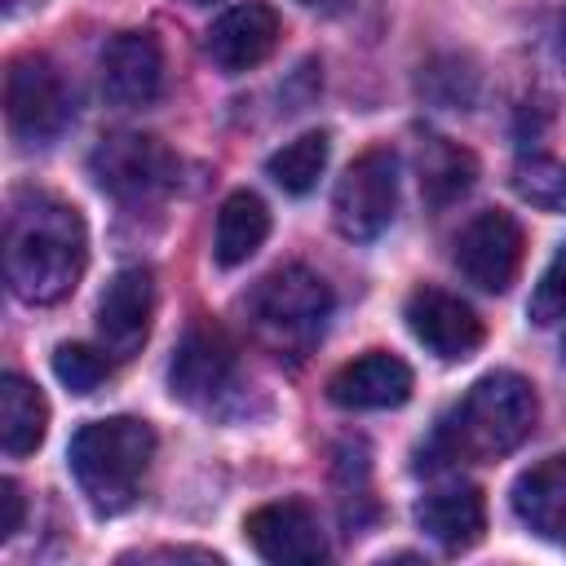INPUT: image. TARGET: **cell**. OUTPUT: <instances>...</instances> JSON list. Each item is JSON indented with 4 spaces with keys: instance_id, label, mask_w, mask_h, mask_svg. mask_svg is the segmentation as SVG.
<instances>
[{
    "instance_id": "4316f807",
    "label": "cell",
    "mask_w": 566,
    "mask_h": 566,
    "mask_svg": "<svg viewBox=\"0 0 566 566\" xmlns=\"http://www.w3.org/2000/svg\"><path fill=\"white\" fill-rule=\"evenodd\" d=\"M557 49H562V57H566V9H562V18H557Z\"/></svg>"
},
{
    "instance_id": "7402d4cb",
    "label": "cell",
    "mask_w": 566,
    "mask_h": 566,
    "mask_svg": "<svg viewBox=\"0 0 566 566\" xmlns=\"http://www.w3.org/2000/svg\"><path fill=\"white\" fill-rule=\"evenodd\" d=\"M513 190L522 203L566 217V164H557L548 155H531L513 168Z\"/></svg>"
},
{
    "instance_id": "2e32d148",
    "label": "cell",
    "mask_w": 566,
    "mask_h": 566,
    "mask_svg": "<svg viewBox=\"0 0 566 566\" xmlns=\"http://www.w3.org/2000/svg\"><path fill=\"white\" fill-rule=\"evenodd\" d=\"M416 526L447 553H464L486 531V500L469 482H447L416 504Z\"/></svg>"
},
{
    "instance_id": "3957f363",
    "label": "cell",
    "mask_w": 566,
    "mask_h": 566,
    "mask_svg": "<svg viewBox=\"0 0 566 566\" xmlns=\"http://www.w3.org/2000/svg\"><path fill=\"white\" fill-rule=\"evenodd\" d=\"M66 460L97 513H124L155 460V429L137 416L88 420L75 429Z\"/></svg>"
},
{
    "instance_id": "484cf974",
    "label": "cell",
    "mask_w": 566,
    "mask_h": 566,
    "mask_svg": "<svg viewBox=\"0 0 566 566\" xmlns=\"http://www.w3.org/2000/svg\"><path fill=\"white\" fill-rule=\"evenodd\" d=\"M296 4H305V9H314V13H345V9H354L358 0H296Z\"/></svg>"
},
{
    "instance_id": "52a82bcc",
    "label": "cell",
    "mask_w": 566,
    "mask_h": 566,
    "mask_svg": "<svg viewBox=\"0 0 566 566\" xmlns=\"http://www.w3.org/2000/svg\"><path fill=\"white\" fill-rule=\"evenodd\" d=\"M398 208V155L389 146L363 150L332 190V221L345 239L367 243L385 234Z\"/></svg>"
},
{
    "instance_id": "4fadbf2b",
    "label": "cell",
    "mask_w": 566,
    "mask_h": 566,
    "mask_svg": "<svg viewBox=\"0 0 566 566\" xmlns=\"http://www.w3.org/2000/svg\"><path fill=\"white\" fill-rule=\"evenodd\" d=\"M164 93V49L150 31H119L102 49V97L111 106H150Z\"/></svg>"
},
{
    "instance_id": "8992f818",
    "label": "cell",
    "mask_w": 566,
    "mask_h": 566,
    "mask_svg": "<svg viewBox=\"0 0 566 566\" xmlns=\"http://www.w3.org/2000/svg\"><path fill=\"white\" fill-rule=\"evenodd\" d=\"M4 119L27 146L53 142L71 124V88L44 53H22L4 71Z\"/></svg>"
},
{
    "instance_id": "f1b7e54d",
    "label": "cell",
    "mask_w": 566,
    "mask_h": 566,
    "mask_svg": "<svg viewBox=\"0 0 566 566\" xmlns=\"http://www.w3.org/2000/svg\"><path fill=\"white\" fill-rule=\"evenodd\" d=\"M562 349H566V340H562Z\"/></svg>"
},
{
    "instance_id": "d6986e66",
    "label": "cell",
    "mask_w": 566,
    "mask_h": 566,
    "mask_svg": "<svg viewBox=\"0 0 566 566\" xmlns=\"http://www.w3.org/2000/svg\"><path fill=\"white\" fill-rule=\"evenodd\" d=\"M49 433V402L44 394L18 376L4 371L0 376V447L4 455H31Z\"/></svg>"
},
{
    "instance_id": "9c48e42d",
    "label": "cell",
    "mask_w": 566,
    "mask_h": 566,
    "mask_svg": "<svg viewBox=\"0 0 566 566\" xmlns=\"http://www.w3.org/2000/svg\"><path fill=\"white\" fill-rule=\"evenodd\" d=\"M234 371H239L234 340L217 323H190L168 363V389L190 407H208L234 385Z\"/></svg>"
},
{
    "instance_id": "277c9868",
    "label": "cell",
    "mask_w": 566,
    "mask_h": 566,
    "mask_svg": "<svg viewBox=\"0 0 566 566\" xmlns=\"http://www.w3.org/2000/svg\"><path fill=\"white\" fill-rule=\"evenodd\" d=\"M248 318L270 349L305 354L332 318V287L305 265H279L248 292Z\"/></svg>"
},
{
    "instance_id": "cb8c5ba5",
    "label": "cell",
    "mask_w": 566,
    "mask_h": 566,
    "mask_svg": "<svg viewBox=\"0 0 566 566\" xmlns=\"http://www.w3.org/2000/svg\"><path fill=\"white\" fill-rule=\"evenodd\" d=\"M531 323L539 327H553V323H566V243L557 248V256L548 261V270L539 274L535 292H531V305H526Z\"/></svg>"
},
{
    "instance_id": "d4e9b609",
    "label": "cell",
    "mask_w": 566,
    "mask_h": 566,
    "mask_svg": "<svg viewBox=\"0 0 566 566\" xmlns=\"http://www.w3.org/2000/svg\"><path fill=\"white\" fill-rule=\"evenodd\" d=\"M22 517H27V500H22V486L13 478L0 482V539H13L22 531Z\"/></svg>"
},
{
    "instance_id": "7c38bea8",
    "label": "cell",
    "mask_w": 566,
    "mask_h": 566,
    "mask_svg": "<svg viewBox=\"0 0 566 566\" xmlns=\"http://www.w3.org/2000/svg\"><path fill=\"white\" fill-rule=\"evenodd\" d=\"M150 318H155V274L146 265L119 270L97 301L102 349L115 358H133L150 336Z\"/></svg>"
},
{
    "instance_id": "83f0119b",
    "label": "cell",
    "mask_w": 566,
    "mask_h": 566,
    "mask_svg": "<svg viewBox=\"0 0 566 566\" xmlns=\"http://www.w3.org/2000/svg\"><path fill=\"white\" fill-rule=\"evenodd\" d=\"M190 4H212V0H190Z\"/></svg>"
},
{
    "instance_id": "ac0fdd59",
    "label": "cell",
    "mask_w": 566,
    "mask_h": 566,
    "mask_svg": "<svg viewBox=\"0 0 566 566\" xmlns=\"http://www.w3.org/2000/svg\"><path fill=\"white\" fill-rule=\"evenodd\" d=\"M270 234V208L261 195L252 190H234L226 195V203L217 208V230H212V256L217 265L234 270L248 256H256V248Z\"/></svg>"
},
{
    "instance_id": "9a60e30c",
    "label": "cell",
    "mask_w": 566,
    "mask_h": 566,
    "mask_svg": "<svg viewBox=\"0 0 566 566\" xmlns=\"http://www.w3.org/2000/svg\"><path fill=\"white\" fill-rule=\"evenodd\" d=\"M327 398L345 411H389L411 398V367L398 354L371 349L354 363H345L327 380Z\"/></svg>"
},
{
    "instance_id": "ba28073f",
    "label": "cell",
    "mask_w": 566,
    "mask_h": 566,
    "mask_svg": "<svg viewBox=\"0 0 566 566\" xmlns=\"http://www.w3.org/2000/svg\"><path fill=\"white\" fill-rule=\"evenodd\" d=\"M522 226L500 212V208H486L478 212L460 234H455V265L460 274L482 287V292H509L517 270H522Z\"/></svg>"
},
{
    "instance_id": "7a4b0ae2",
    "label": "cell",
    "mask_w": 566,
    "mask_h": 566,
    "mask_svg": "<svg viewBox=\"0 0 566 566\" xmlns=\"http://www.w3.org/2000/svg\"><path fill=\"white\" fill-rule=\"evenodd\" d=\"M539 420L535 385L517 371H486L469 394L438 420L429 438L433 464L442 460H495L517 451Z\"/></svg>"
},
{
    "instance_id": "e0dca14e",
    "label": "cell",
    "mask_w": 566,
    "mask_h": 566,
    "mask_svg": "<svg viewBox=\"0 0 566 566\" xmlns=\"http://www.w3.org/2000/svg\"><path fill=\"white\" fill-rule=\"evenodd\" d=\"M513 513L539 539L566 548V455H548L513 482Z\"/></svg>"
},
{
    "instance_id": "6da1fadb",
    "label": "cell",
    "mask_w": 566,
    "mask_h": 566,
    "mask_svg": "<svg viewBox=\"0 0 566 566\" xmlns=\"http://www.w3.org/2000/svg\"><path fill=\"white\" fill-rule=\"evenodd\" d=\"M88 261L84 217L53 195H18L4 217V279L18 301L53 305L62 301Z\"/></svg>"
},
{
    "instance_id": "30bf717a",
    "label": "cell",
    "mask_w": 566,
    "mask_h": 566,
    "mask_svg": "<svg viewBox=\"0 0 566 566\" xmlns=\"http://www.w3.org/2000/svg\"><path fill=\"white\" fill-rule=\"evenodd\" d=\"M243 535L256 557L279 566H314L327 557V535L305 500H274L243 517Z\"/></svg>"
},
{
    "instance_id": "5bb4252c",
    "label": "cell",
    "mask_w": 566,
    "mask_h": 566,
    "mask_svg": "<svg viewBox=\"0 0 566 566\" xmlns=\"http://www.w3.org/2000/svg\"><path fill=\"white\" fill-rule=\"evenodd\" d=\"M279 35H283L279 13H274L265 0H248V4L226 9V13L208 27L203 49H208V57H212L217 71L243 75V71L261 66V62L274 53Z\"/></svg>"
},
{
    "instance_id": "5b68a950",
    "label": "cell",
    "mask_w": 566,
    "mask_h": 566,
    "mask_svg": "<svg viewBox=\"0 0 566 566\" xmlns=\"http://www.w3.org/2000/svg\"><path fill=\"white\" fill-rule=\"evenodd\" d=\"M88 172L106 195H115L124 203H150L177 186L181 164L150 133H111L93 146Z\"/></svg>"
},
{
    "instance_id": "ffe728a7",
    "label": "cell",
    "mask_w": 566,
    "mask_h": 566,
    "mask_svg": "<svg viewBox=\"0 0 566 566\" xmlns=\"http://www.w3.org/2000/svg\"><path fill=\"white\" fill-rule=\"evenodd\" d=\"M473 177H478V159L464 146L447 142V137H424L420 142V195L433 208L460 199L473 186Z\"/></svg>"
},
{
    "instance_id": "603a6c76",
    "label": "cell",
    "mask_w": 566,
    "mask_h": 566,
    "mask_svg": "<svg viewBox=\"0 0 566 566\" xmlns=\"http://www.w3.org/2000/svg\"><path fill=\"white\" fill-rule=\"evenodd\" d=\"M53 376L71 394H93L111 376V358L102 349H93V345H57L53 349Z\"/></svg>"
},
{
    "instance_id": "8fae6325",
    "label": "cell",
    "mask_w": 566,
    "mask_h": 566,
    "mask_svg": "<svg viewBox=\"0 0 566 566\" xmlns=\"http://www.w3.org/2000/svg\"><path fill=\"white\" fill-rule=\"evenodd\" d=\"M407 327L442 363H460V358L478 354V345L486 340L478 310L442 287H416L407 296Z\"/></svg>"
},
{
    "instance_id": "44dd1931",
    "label": "cell",
    "mask_w": 566,
    "mask_h": 566,
    "mask_svg": "<svg viewBox=\"0 0 566 566\" xmlns=\"http://www.w3.org/2000/svg\"><path fill=\"white\" fill-rule=\"evenodd\" d=\"M327 150H332L327 133H301L296 142H287L283 150H274V155L265 159V172L274 177L279 190H287V195H310V190L318 186L323 168H327Z\"/></svg>"
}]
</instances>
